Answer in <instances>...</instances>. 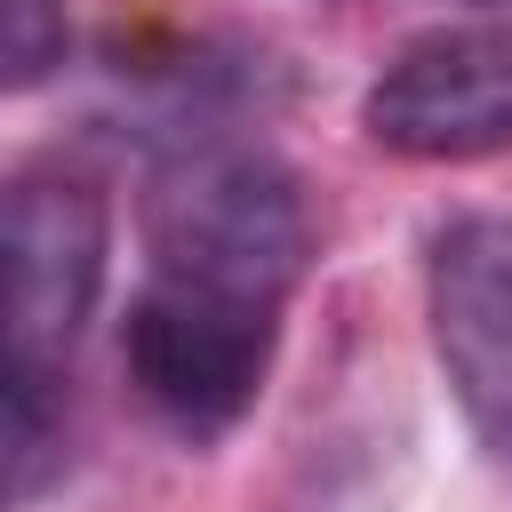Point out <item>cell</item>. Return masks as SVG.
<instances>
[{
  "label": "cell",
  "instance_id": "obj_1",
  "mask_svg": "<svg viewBox=\"0 0 512 512\" xmlns=\"http://www.w3.org/2000/svg\"><path fill=\"white\" fill-rule=\"evenodd\" d=\"M304 264H312V208L272 152L200 144L152 176V192H144V272L152 280H184V288H216V296L288 312Z\"/></svg>",
  "mask_w": 512,
  "mask_h": 512
},
{
  "label": "cell",
  "instance_id": "obj_2",
  "mask_svg": "<svg viewBox=\"0 0 512 512\" xmlns=\"http://www.w3.org/2000/svg\"><path fill=\"white\" fill-rule=\"evenodd\" d=\"M128 352V384L144 392V408L184 432V440H216L232 432L280 352V304H248V296H216V288H184V280H152L128 304L120 328Z\"/></svg>",
  "mask_w": 512,
  "mask_h": 512
},
{
  "label": "cell",
  "instance_id": "obj_3",
  "mask_svg": "<svg viewBox=\"0 0 512 512\" xmlns=\"http://www.w3.org/2000/svg\"><path fill=\"white\" fill-rule=\"evenodd\" d=\"M360 128L400 160L512 152V24H448L408 40L376 72Z\"/></svg>",
  "mask_w": 512,
  "mask_h": 512
},
{
  "label": "cell",
  "instance_id": "obj_7",
  "mask_svg": "<svg viewBox=\"0 0 512 512\" xmlns=\"http://www.w3.org/2000/svg\"><path fill=\"white\" fill-rule=\"evenodd\" d=\"M16 320H24V256H16V240L0 224V328H16Z\"/></svg>",
  "mask_w": 512,
  "mask_h": 512
},
{
  "label": "cell",
  "instance_id": "obj_5",
  "mask_svg": "<svg viewBox=\"0 0 512 512\" xmlns=\"http://www.w3.org/2000/svg\"><path fill=\"white\" fill-rule=\"evenodd\" d=\"M64 464V416L48 400V384L16 360H0V512L32 504Z\"/></svg>",
  "mask_w": 512,
  "mask_h": 512
},
{
  "label": "cell",
  "instance_id": "obj_4",
  "mask_svg": "<svg viewBox=\"0 0 512 512\" xmlns=\"http://www.w3.org/2000/svg\"><path fill=\"white\" fill-rule=\"evenodd\" d=\"M424 312L472 440L512 472V216H464L432 240Z\"/></svg>",
  "mask_w": 512,
  "mask_h": 512
},
{
  "label": "cell",
  "instance_id": "obj_6",
  "mask_svg": "<svg viewBox=\"0 0 512 512\" xmlns=\"http://www.w3.org/2000/svg\"><path fill=\"white\" fill-rule=\"evenodd\" d=\"M72 48L64 0H0V96L40 88Z\"/></svg>",
  "mask_w": 512,
  "mask_h": 512
}]
</instances>
